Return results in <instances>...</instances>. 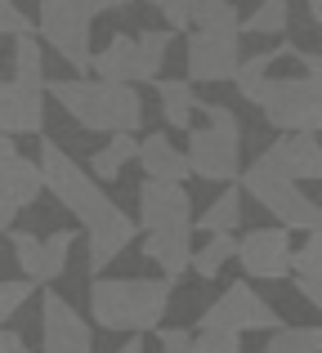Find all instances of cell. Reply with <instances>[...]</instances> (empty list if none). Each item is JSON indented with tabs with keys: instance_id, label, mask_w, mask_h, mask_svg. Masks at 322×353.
<instances>
[{
	"instance_id": "obj_12",
	"label": "cell",
	"mask_w": 322,
	"mask_h": 353,
	"mask_svg": "<svg viewBox=\"0 0 322 353\" xmlns=\"http://www.w3.org/2000/svg\"><path fill=\"white\" fill-rule=\"evenodd\" d=\"M183 59H188V81L224 85V81H233L237 63H242V41L237 36H215V32H192Z\"/></svg>"
},
{
	"instance_id": "obj_21",
	"label": "cell",
	"mask_w": 322,
	"mask_h": 353,
	"mask_svg": "<svg viewBox=\"0 0 322 353\" xmlns=\"http://www.w3.org/2000/svg\"><path fill=\"white\" fill-rule=\"evenodd\" d=\"M81 241L77 228H54L50 237H41V277H36V286H54L63 273H68L72 264V246Z\"/></svg>"
},
{
	"instance_id": "obj_29",
	"label": "cell",
	"mask_w": 322,
	"mask_h": 353,
	"mask_svg": "<svg viewBox=\"0 0 322 353\" xmlns=\"http://www.w3.org/2000/svg\"><path fill=\"white\" fill-rule=\"evenodd\" d=\"M291 277H322V233H305V246H291Z\"/></svg>"
},
{
	"instance_id": "obj_24",
	"label": "cell",
	"mask_w": 322,
	"mask_h": 353,
	"mask_svg": "<svg viewBox=\"0 0 322 353\" xmlns=\"http://www.w3.org/2000/svg\"><path fill=\"white\" fill-rule=\"evenodd\" d=\"M291 27V0H260L246 18H237V36H282Z\"/></svg>"
},
{
	"instance_id": "obj_31",
	"label": "cell",
	"mask_w": 322,
	"mask_h": 353,
	"mask_svg": "<svg viewBox=\"0 0 322 353\" xmlns=\"http://www.w3.org/2000/svg\"><path fill=\"white\" fill-rule=\"evenodd\" d=\"M32 295H36V282H27V277H0V327H9V318H14Z\"/></svg>"
},
{
	"instance_id": "obj_5",
	"label": "cell",
	"mask_w": 322,
	"mask_h": 353,
	"mask_svg": "<svg viewBox=\"0 0 322 353\" xmlns=\"http://www.w3.org/2000/svg\"><path fill=\"white\" fill-rule=\"evenodd\" d=\"M237 188H242V197L260 201V206L278 219V228H287V233H318V228H322L318 201L305 197V188H300L296 179H287V174H282L264 152L255 157L251 165L237 170Z\"/></svg>"
},
{
	"instance_id": "obj_30",
	"label": "cell",
	"mask_w": 322,
	"mask_h": 353,
	"mask_svg": "<svg viewBox=\"0 0 322 353\" xmlns=\"http://www.w3.org/2000/svg\"><path fill=\"white\" fill-rule=\"evenodd\" d=\"M9 246H14V259H18V268H23V277L36 282V277H41V237L27 233V228H14V233H9Z\"/></svg>"
},
{
	"instance_id": "obj_32",
	"label": "cell",
	"mask_w": 322,
	"mask_h": 353,
	"mask_svg": "<svg viewBox=\"0 0 322 353\" xmlns=\"http://www.w3.org/2000/svg\"><path fill=\"white\" fill-rule=\"evenodd\" d=\"M192 353H242V336H233V331H197Z\"/></svg>"
},
{
	"instance_id": "obj_8",
	"label": "cell",
	"mask_w": 322,
	"mask_h": 353,
	"mask_svg": "<svg viewBox=\"0 0 322 353\" xmlns=\"http://www.w3.org/2000/svg\"><path fill=\"white\" fill-rule=\"evenodd\" d=\"M278 327H287L282 313L269 300H260L251 282H233L228 291H219L197 313V331H233V336H246V331H278Z\"/></svg>"
},
{
	"instance_id": "obj_19",
	"label": "cell",
	"mask_w": 322,
	"mask_h": 353,
	"mask_svg": "<svg viewBox=\"0 0 322 353\" xmlns=\"http://www.w3.org/2000/svg\"><path fill=\"white\" fill-rule=\"evenodd\" d=\"M157 85V99H161V117L170 130H188L192 125V112H197V90H192V81H170V77H157L152 81Z\"/></svg>"
},
{
	"instance_id": "obj_15",
	"label": "cell",
	"mask_w": 322,
	"mask_h": 353,
	"mask_svg": "<svg viewBox=\"0 0 322 353\" xmlns=\"http://www.w3.org/2000/svg\"><path fill=\"white\" fill-rule=\"evenodd\" d=\"M273 165H278L287 179H309L318 183L322 179V148H318V134H278L269 148H264Z\"/></svg>"
},
{
	"instance_id": "obj_22",
	"label": "cell",
	"mask_w": 322,
	"mask_h": 353,
	"mask_svg": "<svg viewBox=\"0 0 322 353\" xmlns=\"http://www.w3.org/2000/svg\"><path fill=\"white\" fill-rule=\"evenodd\" d=\"M134 152H139V139L134 134H112L108 139V148H99V152H90V179L94 183H112L117 174L125 170V161H134Z\"/></svg>"
},
{
	"instance_id": "obj_26",
	"label": "cell",
	"mask_w": 322,
	"mask_h": 353,
	"mask_svg": "<svg viewBox=\"0 0 322 353\" xmlns=\"http://www.w3.org/2000/svg\"><path fill=\"white\" fill-rule=\"evenodd\" d=\"M237 224H242V188L228 183V188L210 201L206 215L197 219V228L201 233H237Z\"/></svg>"
},
{
	"instance_id": "obj_18",
	"label": "cell",
	"mask_w": 322,
	"mask_h": 353,
	"mask_svg": "<svg viewBox=\"0 0 322 353\" xmlns=\"http://www.w3.org/2000/svg\"><path fill=\"white\" fill-rule=\"evenodd\" d=\"M143 259L161 268L165 282H183L188 273V255H192V233H143L139 241Z\"/></svg>"
},
{
	"instance_id": "obj_40",
	"label": "cell",
	"mask_w": 322,
	"mask_h": 353,
	"mask_svg": "<svg viewBox=\"0 0 322 353\" xmlns=\"http://www.w3.org/2000/svg\"><path fill=\"white\" fill-rule=\"evenodd\" d=\"M117 353H143V336H130V340H125V345L117 349Z\"/></svg>"
},
{
	"instance_id": "obj_25",
	"label": "cell",
	"mask_w": 322,
	"mask_h": 353,
	"mask_svg": "<svg viewBox=\"0 0 322 353\" xmlns=\"http://www.w3.org/2000/svg\"><path fill=\"white\" fill-rule=\"evenodd\" d=\"M174 45V32H165V27H152V32H139L134 36V54H139V81H157L161 68H165V54H170Z\"/></svg>"
},
{
	"instance_id": "obj_7",
	"label": "cell",
	"mask_w": 322,
	"mask_h": 353,
	"mask_svg": "<svg viewBox=\"0 0 322 353\" xmlns=\"http://www.w3.org/2000/svg\"><path fill=\"white\" fill-rule=\"evenodd\" d=\"M41 41L54 45V54L72 63L77 77H90V23H94V9L90 0H41Z\"/></svg>"
},
{
	"instance_id": "obj_34",
	"label": "cell",
	"mask_w": 322,
	"mask_h": 353,
	"mask_svg": "<svg viewBox=\"0 0 322 353\" xmlns=\"http://www.w3.org/2000/svg\"><path fill=\"white\" fill-rule=\"evenodd\" d=\"M148 5L165 18V32H183L188 27V0H148Z\"/></svg>"
},
{
	"instance_id": "obj_33",
	"label": "cell",
	"mask_w": 322,
	"mask_h": 353,
	"mask_svg": "<svg viewBox=\"0 0 322 353\" xmlns=\"http://www.w3.org/2000/svg\"><path fill=\"white\" fill-rule=\"evenodd\" d=\"M0 36H32V18L14 0H0Z\"/></svg>"
},
{
	"instance_id": "obj_37",
	"label": "cell",
	"mask_w": 322,
	"mask_h": 353,
	"mask_svg": "<svg viewBox=\"0 0 322 353\" xmlns=\"http://www.w3.org/2000/svg\"><path fill=\"white\" fill-rule=\"evenodd\" d=\"M296 291L305 295V300L314 304V309L322 304V282H318V277H296Z\"/></svg>"
},
{
	"instance_id": "obj_1",
	"label": "cell",
	"mask_w": 322,
	"mask_h": 353,
	"mask_svg": "<svg viewBox=\"0 0 322 353\" xmlns=\"http://www.w3.org/2000/svg\"><path fill=\"white\" fill-rule=\"evenodd\" d=\"M36 165H41V183L54 192V201L68 206L72 219L81 224V233L90 237L85 241V268L94 277L103 273V268L112 264L130 241H139V224H134V219L103 192V183L90 179L85 165H77L59 143H54V139H41V157H36Z\"/></svg>"
},
{
	"instance_id": "obj_23",
	"label": "cell",
	"mask_w": 322,
	"mask_h": 353,
	"mask_svg": "<svg viewBox=\"0 0 322 353\" xmlns=\"http://www.w3.org/2000/svg\"><path fill=\"white\" fill-rule=\"evenodd\" d=\"M188 27L215 36H237V9L233 0H188Z\"/></svg>"
},
{
	"instance_id": "obj_10",
	"label": "cell",
	"mask_w": 322,
	"mask_h": 353,
	"mask_svg": "<svg viewBox=\"0 0 322 353\" xmlns=\"http://www.w3.org/2000/svg\"><path fill=\"white\" fill-rule=\"evenodd\" d=\"M233 259L242 264V273L251 282H282L291 264V233L287 228H251V233L237 237Z\"/></svg>"
},
{
	"instance_id": "obj_39",
	"label": "cell",
	"mask_w": 322,
	"mask_h": 353,
	"mask_svg": "<svg viewBox=\"0 0 322 353\" xmlns=\"http://www.w3.org/2000/svg\"><path fill=\"white\" fill-rule=\"evenodd\" d=\"M125 5H134V0H90L94 18H99V14H108V9H125Z\"/></svg>"
},
{
	"instance_id": "obj_4",
	"label": "cell",
	"mask_w": 322,
	"mask_h": 353,
	"mask_svg": "<svg viewBox=\"0 0 322 353\" xmlns=\"http://www.w3.org/2000/svg\"><path fill=\"white\" fill-rule=\"evenodd\" d=\"M197 112H206V125H188V174L206 183H237L242 170V121L233 117V108L224 103H197Z\"/></svg>"
},
{
	"instance_id": "obj_11",
	"label": "cell",
	"mask_w": 322,
	"mask_h": 353,
	"mask_svg": "<svg viewBox=\"0 0 322 353\" xmlns=\"http://www.w3.org/2000/svg\"><path fill=\"white\" fill-rule=\"evenodd\" d=\"M139 224L143 233H192V197L183 183L143 179L139 183Z\"/></svg>"
},
{
	"instance_id": "obj_9",
	"label": "cell",
	"mask_w": 322,
	"mask_h": 353,
	"mask_svg": "<svg viewBox=\"0 0 322 353\" xmlns=\"http://www.w3.org/2000/svg\"><path fill=\"white\" fill-rule=\"evenodd\" d=\"M36 353H94V327L54 286H41V349Z\"/></svg>"
},
{
	"instance_id": "obj_16",
	"label": "cell",
	"mask_w": 322,
	"mask_h": 353,
	"mask_svg": "<svg viewBox=\"0 0 322 353\" xmlns=\"http://www.w3.org/2000/svg\"><path fill=\"white\" fill-rule=\"evenodd\" d=\"M134 161H139L143 179H161V183H183V179H192V174H188V161H183V152L161 134V130H157V134H148V139L139 143Z\"/></svg>"
},
{
	"instance_id": "obj_20",
	"label": "cell",
	"mask_w": 322,
	"mask_h": 353,
	"mask_svg": "<svg viewBox=\"0 0 322 353\" xmlns=\"http://www.w3.org/2000/svg\"><path fill=\"white\" fill-rule=\"evenodd\" d=\"M237 237L233 233H206V241H197L188 255V273H197V282H215L219 268L233 259Z\"/></svg>"
},
{
	"instance_id": "obj_14",
	"label": "cell",
	"mask_w": 322,
	"mask_h": 353,
	"mask_svg": "<svg viewBox=\"0 0 322 353\" xmlns=\"http://www.w3.org/2000/svg\"><path fill=\"white\" fill-rule=\"evenodd\" d=\"M45 130V90H27L18 81H0V134H41Z\"/></svg>"
},
{
	"instance_id": "obj_17",
	"label": "cell",
	"mask_w": 322,
	"mask_h": 353,
	"mask_svg": "<svg viewBox=\"0 0 322 353\" xmlns=\"http://www.w3.org/2000/svg\"><path fill=\"white\" fill-rule=\"evenodd\" d=\"M90 72H94V81L134 85V81H139V54H134V36H121V32H117L99 54H90Z\"/></svg>"
},
{
	"instance_id": "obj_36",
	"label": "cell",
	"mask_w": 322,
	"mask_h": 353,
	"mask_svg": "<svg viewBox=\"0 0 322 353\" xmlns=\"http://www.w3.org/2000/svg\"><path fill=\"white\" fill-rule=\"evenodd\" d=\"M0 353H36L32 345H27L18 331H9V327H0Z\"/></svg>"
},
{
	"instance_id": "obj_41",
	"label": "cell",
	"mask_w": 322,
	"mask_h": 353,
	"mask_svg": "<svg viewBox=\"0 0 322 353\" xmlns=\"http://www.w3.org/2000/svg\"><path fill=\"white\" fill-rule=\"evenodd\" d=\"M309 18H314V23H322V0H309Z\"/></svg>"
},
{
	"instance_id": "obj_28",
	"label": "cell",
	"mask_w": 322,
	"mask_h": 353,
	"mask_svg": "<svg viewBox=\"0 0 322 353\" xmlns=\"http://www.w3.org/2000/svg\"><path fill=\"white\" fill-rule=\"evenodd\" d=\"M260 353H322V331L318 327H278V331H269Z\"/></svg>"
},
{
	"instance_id": "obj_2",
	"label": "cell",
	"mask_w": 322,
	"mask_h": 353,
	"mask_svg": "<svg viewBox=\"0 0 322 353\" xmlns=\"http://www.w3.org/2000/svg\"><path fill=\"white\" fill-rule=\"evenodd\" d=\"M174 282L165 277H94L90 282V327L148 336L170 313Z\"/></svg>"
},
{
	"instance_id": "obj_27",
	"label": "cell",
	"mask_w": 322,
	"mask_h": 353,
	"mask_svg": "<svg viewBox=\"0 0 322 353\" xmlns=\"http://www.w3.org/2000/svg\"><path fill=\"white\" fill-rule=\"evenodd\" d=\"M14 81L27 90H45V50L36 36H14Z\"/></svg>"
},
{
	"instance_id": "obj_13",
	"label": "cell",
	"mask_w": 322,
	"mask_h": 353,
	"mask_svg": "<svg viewBox=\"0 0 322 353\" xmlns=\"http://www.w3.org/2000/svg\"><path fill=\"white\" fill-rule=\"evenodd\" d=\"M41 192H45L41 165H36L32 157H14V161H5V170H0V233H9L14 219H18V210L36 206Z\"/></svg>"
},
{
	"instance_id": "obj_35",
	"label": "cell",
	"mask_w": 322,
	"mask_h": 353,
	"mask_svg": "<svg viewBox=\"0 0 322 353\" xmlns=\"http://www.w3.org/2000/svg\"><path fill=\"white\" fill-rule=\"evenodd\" d=\"M152 336H157L161 353H192V331H183V327H157Z\"/></svg>"
},
{
	"instance_id": "obj_6",
	"label": "cell",
	"mask_w": 322,
	"mask_h": 353,
	"mask_svg": "<svg viewBox=\"0 0 322 353\" xmlns=\"http://www.w3.org/2000/svg\"><path fill=\"white\" fill-rule=\"evenodd\" d=\"M260 112L278 134H318L322 125V77H269Z\"/></svg>"
},
{
	"instance_id": "obj_38",
	"label": "cell",
	"mask_w": 322,
	"mask_h": 353,
	"mask_svg": "<svg viewBox=\"0 0 322 353\" xmlns=\"http://www.w3.org/2000/svg\"><path fill=\"white\" fill-rule=\"evenodd\" d=\"M14 157H18V143L9 134H0V170H5V161H14Z\"/></svg>"
},
{
	"instance_id": "obj_3",
	"label": "cell",
	"mask_w": 322,
	"mask_h": 353,
	"mask_svg": "<svg viewBox=\"0 0 322 353\" xmlns=\"http://www.w3.org/2000/svg\"><path fill=\"white\" fill-rule=\"evenodd\" d=\"M45 94L90 134H134L143 125V99L134 85L72 77V81H45Z\"/></svg>"
}]
</instances>
